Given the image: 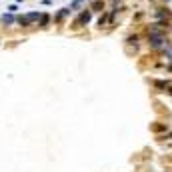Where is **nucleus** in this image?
I'll list each match as a JSON object with an SVG mask.
<instances>
[{
	"label": "nucleus",
	"mask_w": 172,
	"mask_h": 172,
	"mask_svg": "<svg viewBox=\"0 0 172 172\" xmlns=\"http://www.w3.org/2000/svg\"><path fill=\"white\" fill-rule=\"evenodd\" d=\"M2 20H4V22H12L14 18H12V16H2Z\"/></svg>",
	"instance_id": "f257e3e1"
}]
</instances>
